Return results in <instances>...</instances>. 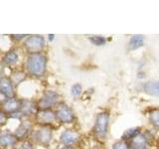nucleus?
Segmentation results:
<instances>
[{
  "label": "nucleus",
  "mask_w": 159,
  "mask_h": 149,
  "mask_svg": "<svg viewBox=\"0 0 159 149\" xmlns=\"http://www.w3.org/2000/svg\"><path fill=\"white\" fill-rule=\"evenodd\" d=\"M33 137L38 144L40 145L47 146L52 141L53 138V132L52 129L48 126H43L38 130H36L33 134Z\"/></svg>",
  "instance_id": "6"
},
{
  "label": "nucleus",
  "mask_w": 159,
  "mask_h": 149,
  "mask_svg": "<svg viewBox=\"0 0 159 149\" xmlns=\"http://www.w3.org/2000/svg\"><path fill=\"white\" fill-rule=\"evenodd\" d=\"M56 116H57V120H59L61 123L70 124L74 121L75 113L73 111V109L68 104L61 103L58 106V108L56 111Z\"/></svg>",
  "instance_id": "5"
},
{
  "label": "nucleus",
  "mask_w": 159,
  "mask_h": 149,
  "mask_svg": "<svg viewBox=\"0 0 159 149\" xmlns=\"http://www.w3.org/2000/svg\"><path fill=\"white\" fill-rule=\"evenodd\" d=\"M19 61V55L17 53V51H14V50H11V51L7 52L4 55L3 57V63L6 65V66H13V65H16Z\"/></svg>",
  "instance_id": "17"
},
{
  "label": "nucleus",
  "mask_w": 159,
  "mask_h": 149,
  "mask_svg": "<svg viewBox=\"0 0 159 149\" xmlns=\"http://www.w3.org/2000/svg\"><path fill=\"white\" fill-rule=\"evenodd\" d=\"M24 79H25V74L22 72H17L15 74H13V78L11 79V81L13 84H18L20 82H22Z\"/></svg>",
  "instance_id": "23"
},
{
  "label": "nucleus",
  "mask_w": 159,
  "mask_h": 149,
  "mask_svg": "<svg viewBox=\"0 0 159 149\" xmlns=\"http://www.w3.org/2000/svg\"><path fill=\"white\" fill-rule=\"evenodd\" d=\"M53 38H54V35H49V39L50 40H53Z\"/></svg>",
  "instance_id": "29"
},
{
  "label": "nucleus",
  "mask_w": 159,
  "mask_h": 149,
  "mask_svg": "<svg viewBox=\"0 0 159 149\" xmlns=\"http://www.w3.org/2000/svg\"><path fill=\"white\" fill-rule=\"evenodd\" d=\"M32 129V124L30 122H22L20 125L16 128V130H15V133L14 135L16 136L17 139H24L26 138L30 131H31Z\"/></svg>",
  "instance_id": "13"
},
{
  "label": "nucleus",
  "mask_w": 159,
  "mask_h": 149,
  "mask_svg": "<svg viewBox=\"0 0 159 149\" xmlns=\"http://www.w3.org/2000/svg\"><path fill=\"white\" fill-rule=\"evenodd\" d=\"M109 125V114L107 111H101L97 114L96 121H94L93 126V132L96 134V136L103 140L107 138V130Z\"/></svg>",
  "instance_id": "2"
},
{
  "label": "nucleus",
  "mask_w": 159,
  "mask_h": 149,
  "mask_svg": "<svg viewBox=\"0 0 159 149\" xmlns=\"http://www.w3.org/2000/svg\"><path fill=\"white\" fill-rule=\"evenodd\" d=\"M7 119H8L7 113H5L2 109H0V126L5 125L7 122Z\"/></svg>",
  "instance_id": "24"
},
{
  "label": "nucleus",
  "mask_w": 159,
  "mask_h": 149,
  "mask_svg": "<svg viewBox=\"0 0 159 149\" xmlns=\"http://www.w3.org/2000/svg\"><path fill=\"white\" fill-rule=\"evenodd\" d=\"M26 36H28V35H24V34H21V35H11V38L13 40H15V41H20V40L24 39Z\"/></svg>",
  "instance_id": "25"
},
{
  "label": "nucleus",
  "mask_w": 159,
  "mask_h": 149,
  "mask_svg": "<svg viewBox=\"0 0 159 149\" xmlns=\"http://www.w3.org/2000/svg\"><path fill=\"white\" fill-rule=\"evenodd\" d=\"M149 144V138L145 133H139L129 142L130 149H147Z\"/></svg>",
  "instance_id": "10"
},
{
  "label": "nucleus",
  "mask_w": 159,
  "mask_h": 149,
  "mask_svg": "<svg viewBox=\"0 0 159 149\" xmlns=\"http://www.w3.org/2000/svg\"><path fill=\"white\" fill-rule=\"evenodd\" d=\"M57 119L56 112H54L52 109H47V111H39L36 113V120L42 126L51 125Z\"/></svg>",
  "instance_id": "8"
},
{
  "label": "nucleus",
  "mask_w": 159,
  "mask_h": 149,
  "mask_svg": "<svg viewBox=\"0 0 159 149\" xmlns=\"http://www.w3.org/2000/svg\"><path fill=\"white\" fill-rule=\"evenodd\" d=\"M80 139L79 133L74 130H65L60 136V140L65 146H72L76 144Z\"/></svg>",
  "instance_id": "11"
},
{
  "label": "nucleus",
  "mask_w": 159,
  "mask_h": 149,
  "mask_svg": "<svg viewBox=\"0 0 159 149\" xmlns=\"http://www.w3.org/2000/svg\"><path fill=\"white\" fill-rule=\"evenodd\" d=\"M143 44H144V37L142 35H133L130 38V40H129L127 48L130 51H135V50L141 48L143 46Z\"/></svg>",
  "instance_id": "16"
},
{
  "label": "nucleus",
  "mask_w": 159,
  "mask_h": 149,
  "mask_svg": "<svg viewBox=\"0 0 159 149\" xmlns=\"http://www.w3.org/2000/svg\"><path fill=\"white\" fill-rule=\"evenodd\" d=\"M61 149H73L71 146H65V147H63V148H61Z\"/></svg>",
  "instance_id": "28"
},
{
  "label": "nucleus",
  "mask_w": 159,
  "mask_h": 149,
  "mask_svg": "<svg viewBox=\"0 0 159 149\" xmlns=\"http://www.w3.org/2000/svg\"><path fill=\"white\" fill-rule=\"evenodd\" d=\"M2 74H3V66H2V63L0 62V79L2 78Z\"/></svg>",
  "instance_id": "27"
},
{
  "label": "nucleus",
  "mask_w": 159,
  "mask_h": 149,
  "mask_svg": "<svg viewBox=\"0 0 159 149\" xmlns=\"http://www.w3.org/2000/svg\"><path fill=\"white\" fill-rule=\"evenodd\" d=\"M149 123L156 130H159V108H154L149 112L148 115Z\"/></svg>",
  "instance_id": "19"
},
{
  "label": "nucleus",
  "mask_w": 159,
  "mask_h": 149,
  "mask_svg": "<svg viewBox=\"0 0 159 149\" xmlns=\"http://www.w3.org/2000/svg\"><path fill=\"white\" fill-rule=\"evenodd\" d=\"M20 149H33V145L29 141H25L20 147Z\"/></svg>",
  "instance_id": "26"
},
{
  "label": "nucleus",
  "mask_w": 159,
  "mask_h": 149,
  "mask_svg": "<svg viewBox=\"0 0 159 149\" xmlns=\"http://www.w3.org/2000/svg\"><path fill=\"white\" fill-rule=\"evenodd\" d=\"M158 145H159V139H158Z\"/></svg>",
  "instance_id": "30"
},
{
  "label": "nucleus",
  "mask_w": 159,
  "mask_h": 149,
  "mask_svg": "<svg viewBox=\"0 0 159 149\" xmlns=\"http://www.w3.org/2000/svg\"><path fill=\"white\" fill-rule=\"evenodd\" d=\"M89 41L94 46H102L107 43V39L102 36H92L89 38Z\"/></svg>",
  "instance_id": "20"
},
{
  "label": "nucleus",
  "mask_w": 159,
  "mask_h": 149,
  "mask_svg": "<svg viewBox=\"0 0 159 149\" xmlns=\"http://www.w3.org/2000/svg\"><path fill=\"white\" fill-rule=\"evenodd\" d=\"M17 141V138L14 134L11 133H3L0 134V147L7 148L10 146L15 145Z\"/></svg>",
  "instance_id": "15"
},
{
  "label": "nucleus",
  "mask_w": 159,
  "mask_h": 149,
  "mask_svg": "<svg viewBox=\"0 0 159 149\" xmlns=\"http://www.w3.org/2000/svg\"><path fill=\"white\" fill-rule=\"evenodd\" d=\"M24 47L30 55L41 53L45 47V38L43 36H40V35L30 36L25 40Z\"/></svg>",
  "instance_id": "4"
},
{
  "label": "nucleus",
  "mask_w": 159,
  "mask_h": 149,
  "mask_svg": "<svg viewBox=\"0 0 159 149\" xmlns=\"http://www.w3.org/2000/svg\"><path fill=\"white\" fill-rule=\"evenodd\" d=\"M28 73L34 77H43L47 69V57L42 53L29 55L26 61Z\"/></svg>",
  "instance_id": "1"
},
{
  "label": "nucleus",
  "mask_w": 159,
  "mask_h": 149,
  "mask_svg": "<svg viewBox=\"0 0 159 149\" xmlns=\"http://www.w3.org/2000/svg\"><path fill=\"white\" fill-rule=\"evenodd\" d=\"M141 128L140 127H132L129 128L127 130L124 131V133L121 136V140L124 141H128V140H132L134 137H136L139 133H141Z\"/></svg>",
  "instance_id": "18"
},
{
  "label": "nucleus",
  "mask_w": 159,
  "mask_h": 149,
  "mask_svg": "<svg viewBox=\"0 0 159 149\" xmlns=\"http://www.w3.org/2000/svg\"><path fill=\"white\" fill-rule=\"evenodd\" d=\"M83 92V87L81 84H75L71 88V93L73 97H79L81 96V93Z\"/></svg>",
  "instance_id": "22"
},
{
  "label": "nucleus",
  "mask_w": 159,
  "mask_h": 149,
  "mask_svg": "<svg viewBox=\"0 0 159 149\" xmlns=\"http://www.w3.org/2000/svg\"><path fill=\"white\" fill-rule=\"evenodd\" d=\"M0 93L6 98L14 97V84L11 79L2 77L0 79Z\"/></svg>",
  "instance_id": "9"
},
{
  "label": "nucleus",
  "mask_w": 159,
  "mask_h": 149,
  "mask_svg": "<svg viewBox=\"0 0 159 149\" xmlns=\"http://www.w3.org/2000/svg\"><path fill=\"white\" fill-rule=\"evenodd\" d=\"M59 101H60V96L58 93L54 91H47L42 94V97L38 101L37 107L39 108V111L51 109L53 106H57Z\"/></svg>",
  "instance_id": "3"
},
{
  "label": "nucleus",
  "mask_w": 159,
  "mask_h": 149,
  "mask_svg": "<svg viewBox=\"0 0 159 149\" xmlns=\"http://www.w3.org/2000/svg\"><path fill=\"white\" fill-rule=\"evenodd\" d=\"M21 103L22 101L16 98V97H10L6 98L2 103V111L5 113H9V114H14L20 113L21 111Z\"/></svg>",
  "instance_id": "7"
},
{
  "label": "nucleus",
  "mask_w": 159,
  "mask_h": 149,
  "mask_svg": "<svg viewBox=\"0 0 159 149\" xmlns=\"http://www.w3.org/2000/svg\"><path fill=\"white\" fill-rule=\"evenodd\" d=\"M142 89L148 96L159 97V81H149L144 83Z\"/></svg>",
  "instance_id": "12"
},
{
  "label": "nucleus",
  "mask_w": 159,
  "mask_h": 149,
  "mask_svg": "<svg viewBox=\"0 0 159 149\" xmlns=\"http://www.w3.org/2000/svg\"><path fill=\"white\" fill-rule=\"evenodd\" d=\"M111 149H130V146H129V143L127 141H124L120 139V140L112 144Z\"/></svg>",
  "instance_id": "21"
},
{
  "label": "nucleus",
  "mask_w": 159,
  "mask_h": 149,
  "mask_svg": "<svg viewBox=\"0 0 159 149\" xmlns=\"http://www.w3.org/2000/svg\"><path fill=\"white\" fill-rule=\"evenodd\" d=\"M36 111V106L32 101H29V99H24L22 101L21 103V111L20 113L24 116H29L32 115Z\"/></svg>",
  "instance_id": "14"
}]
</instances>
